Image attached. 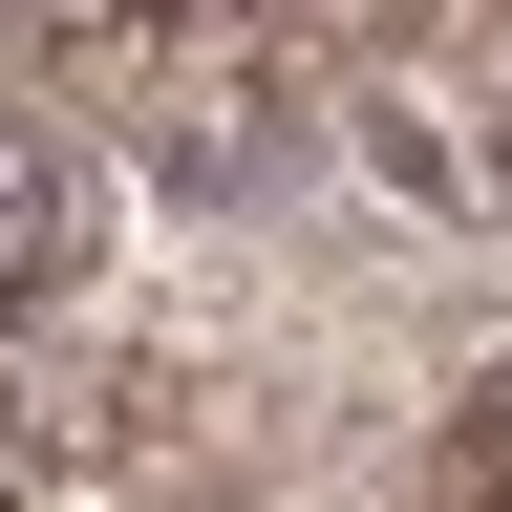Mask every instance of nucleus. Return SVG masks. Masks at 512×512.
I'll use <instances>...</instances> for the list:
<instances>
[{
  "instance_id": "1",
  "label": "nucleus",
  "mask_w": 512,
  "mask_h": 512,
  "mask_svg": "<svg viewBox=\"0 0 512 512\" xmlns=\"http://www.w3.org/2000/svg\"><path fill=\"white\" fill-rule=\"evenodd\" d=\"M64 256H86V171H64V150H43V128H22V107H0V320H22V299L64 278Z\"/></svg>"
},
{
  "instance_id": "2",
  "label": "nucleus",
  "mask_w": 512,
  "mask_h": 512,
  "mask_svg": "<svg viewBox=\"0 0 512 512\" xmlns=\"http://www.w3.org/2000/svg\"><path fill=\"white\" fill-rule=\"evenodd\" d=\"M448 470H470V491H491V512H512V363H491V384H470V448H448Z\"/></svg>"
}]
</instances>
